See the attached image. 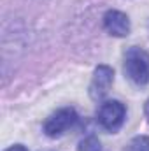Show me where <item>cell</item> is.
I'll list each match as a JSON object with an SVG mask.
<instances>
[{
  "label": "cell",
  "mask_w": 149,
  "mask_h": 151,
  "mask_svg": "<svg viewBox=\"0 0 149 151\" xmlns=\"http://www.w3.org/2000/svg\"><path fill=\"white\" fill-rule=\"evenodd\" d=\"M77 118L79 116H77L74 107H62L44 121V134L47 137H53V139L60 137L77 123Z\"/></svg>",
  "instance_id": "obj_3"
},
{
  "label": "cell",
  "mask_w": 149,
  "mask_h": 151,
  "mask_svg": "<svg viewBox=\"0 0 149 151\" xmlns=\"http://www.w3.org/2000/svg\"><path fill=\"white\" fill-rule=\"evenodd\" d=\"M5 151H28L23 144H14V146H11V148H7Z\"/></svg>",
  "instance_id": "obj_8"
},
{
  "label": "cell",
  "mask_w": 149,
  "mask_h": 151,
  "mask_svg": "<svg viewBox=\"0 0 149 151\" xmlns=\"http://www.w3.org/2000/svg\"><path fill=\"white\" fill-rule=\"evenodd\" d=\"M125 74L128 76L130 81H133L139 86H144L149 83V53L142 47L132 46L125 53L123 62Z\"/></svg>",
  "instance_id": "obj_1"
},
{
  "label": "cell",
  "mask_w": 149,
  "mask_h": 151,
  "mask_svg": "<svg viewBox=\"0 0 149 151\" xmlns=\"http://www.w3.org/2000/svg\"><path fill=\"white\" fill-rule=\"evenodd\" d=\"M126 118V107L125 104H121L119 100H105L100 104L97 119L100 123V127L107 132H117Z\"/></svg>",
  "instance_id": "obj_2"
},
{
  "label": "cell",
  "mask_w": 149,
  "mask_h": 151,
  "mask_svg": "<svg viewBox=\"0 0 149 151\" xmlns=\"http://www.w3.org/2000/svg\"><path fill=\"white\" fill-rule=\"evenodd\" d=\"M114 83V70L109 65H98L93 72L91 83H90V97L93 100H102Z\"/></svg>",
  "instance_id": "obj_4"
},
{
  "label": "cell",
  "mask_w": 149,
  "mask_h": 151,
  "mask_svg": "<svg viewBox=\"0 0 149 151\" xmlns=\"http://www.w3.org/2000/svg\"><path fill=\"white\" fill-rule=\"evenodd\" d=\"M125 151H149V137L148 135H137L133 137Z\"/></svg>",
  "instance_id": "obj_6"
},
{
  "label": "cell",
  "mask_w": 149,
  "mask_h": 151,
  "mask_svg": "<svg viewBox=\"0 0 149 151\" xmlns=\"http://www.w3.org/2000/svg\"><path fill=\"white\" fill-rule=\"evenodd\" d=\"M79 151H102L100 141L95 135H88L86 139L79 142Z\"/></svg>",
  "instance_id": "obj_7"
},
{
  "label": "cell",
  "mask_w": 149,
  "mask_h": 151,
  "mask_svg": "<svg viewBox=\"0 0 149 151\" xmlns=\"http://www.w3.org/2000/svg\"><path fill=\"white\" fill-rule=\"evenodd\" d=\"M146 116H148V119H149V100H148V104H146Z\"/></svg>",
  "instance_id": "obj_9"
},
{
  "label": "cell",
  "mask_w": 149,
  "mask_h": 151,
  "mask_svg": "<svg viewBox=\"0 0 149 151\" xmlns=\"http://www.w3.org/2000/svg\"><path fill=\"white\" fill-rule=\"evenodd\" d=\"M104 30L112 37H126L130 34V19L125 12L111 9L104 14Z\"/></svg>",
  "instance_id": "obj_5"
}]
</instances>
